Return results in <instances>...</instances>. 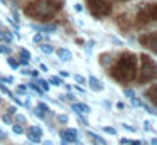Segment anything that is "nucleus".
Here are the masks:
<instances>
[{
  "instance_id": "obj_24",
  "label": "nucleus",
  "mask_w": 157,
  "mask_h": 145,
  "mask_svg": "<svg viewBox=\"0 0 157 145\" xmlns=\"http://www.w3.org/2000/svg\"><path fill=\"white\" fill-rule=\"evenodd\" d=\"M75 81H76L78 84H85V83H86V79L81 76V74H75Z\"/></svg>"
},
{
  "instance_id": "obj_9",
  "label": "nucleus",
  "mask_w": 157,
  "mask_h": 145,
  "mask_svg": "<svg viewBox=\"0 0 157 145\" xmlns=\"http://www.w3.org/2000/svg\"><path fill=\"white\" fill-rule=\"evenodd\" d=\"M88 84H90V88H91L93 91H103V81H100V79H96L95 76H90V79H88Z\"/></svg>"
},
{
  "instance_id": "obj_32",
  "label": "nucleus",
  "mask_w": 157,
  "mask_h": 145,
  "mask_svg": "<svg viewBox=\"0 0 157 145\" xmlns=\"http://www.w3.org/2000/svg\"><path fill=\"white\" fill-rule=\"evenodd\" d=\"M29 76H32V78H36V79H37L39 71H37V69H31V71H29Z\"/></svg>"
},
{
  "instance_id": "obj_14",
  "label": "nucleus",
  "mask_w": 157,
  "mask_h": 145,
  "mask_svg": "<svg viewBox=\"0 0 157 145\" xmlns=\"http://www.w3.org/2000/svg\"><path fill=\"white\" fill-rule=\"evenodd\" d=\"M29 59H31V52L25 51V49H21V63L22 64H27Z\"/></svg>"
},
{
  "instance_id": "obj_4",
  "label": "nucleus",
  "mask_w": 157,
  "mask_h": 145,
  "mask_svg": "<svg viewBox=\"0 0 157 145\" xmlns=\"http://www.w3.org/2000/svg\"><path fill=\"white\" fill-rule=\"evenodd\" d=\"M88 5H90V10H91L93 15H106L110 13L112 10V5H110L108 0H88Z\"/></svg>"
},
{
  "instance_id": "obj_31",
  "label": "nucleus",
  "mask_w": 157,
  "mask_h": 145,
  "mask_svg": "<svg viewBox=\"0 0 157 145\" xmlns=\"http://www.w3.org/2000/svg\"><path fill=\"white\" fill-rule=\"evenodd\" d=\"M42 39H44V36H42V32H39V34H36V37H34V42H41Z\"/></svg>"
},
{
  "instance_id": "obj_6",
  "label": "nucleus",
  "mask_w": 157,
  "mask_h": 145,
  "mask_svg": "<svg viewBox=\"0 0 157 145\" xmlns=\"http://www.w3.org/2000/svg\"><path fill=\"white\" fill-rule=\"evenodd\" d=\"M140 42L144 44L149 49L157 51V34H149V36H142L140 37Z\"/></svg>"
},
{
  "instance_id": "obj_3",
  "label": "nucleus",
  "mask_w": 157,
  "mask_h": 145,
  "mask_svg": "<svg viewBox=\"0 0 157 145\" xmlns=\"http://www.w3.org/2000/svg\"><path fill=\"white\" fill-rule=\"evenodd\" d=\"M140 81H145L149 78L157 76V66L152 59H149L147 56H142V69H140Z\"/></svg>"
},
{
  "instance_id": "obj_30",
  "label": "nucleus",
  "mask_w": 157,
  "mask_h": 145,
  "mask_svg": "<svg viewBox=\"0 0 157 145\" xmlns=\"http://www.w3.org/2000/svg\"><path fill=\"white\" fill-rule=\"evenodd\" d=\"M58 121H61V123H66V121H68V115H58Z\"/></svg>"
},
{
  "instance_id": "obj_45",
  "label": "nucleus",
  "mask_w": 157,
  "mask_h": 145,
  "mask_svg": "<svg viewBox=\"0 0 157 145\" xmlns=\"http://www.w3.org/2000/svg\"><path fill=\"white\" fill-rule=\"evenodd\" d=\"M44 145H54V143H52L51 140H44Z\"/></svg>"
},
{
  "instance_id": "obj_26",
  "label": "nucleus",
  "mask_w": 157,
  "mask_h": 145,
  "mask_svg": "<svg viewBox=\"0 0 157 145\" xmlns=\"http://www.w3.org/2000/svg\"><path fill=\"white\" fill-rule=\"evenodd\" d=\"M0 52H2V54H10V47L4 46V44H0Z\"/></svg>"
},
{
  "instance_id": "obj_40",
  "label": "nucleus",
  "mask_w": 157,
  "mask_h": 145,
  "mask_svg": "<svg viewBox=\"0 0 157 145\" xmlns=\"http://www.w3.org/2000/svg\"><path fill=\"white\" fill-rule=\"evenodd\" d=\"M7 111H9V115H15V108H14V106L7 108Z\"/></svg>"
},
{
  "instance_id": "obj_47",
  "label": "nucleus",
  "mask_w": 157,
  "mask_h": 145,
  "mask_svg": "<svg viewBox=\"0 0 157 145\" xmlns=\"http://www.w3.org/2000/svg\"><path fill=\"white\" fill-rule=\"evenodd\" d=\"M0 2H2V3H7V0H0Z\"/></svg>"
},
{
  "instance_id": "obj_42",
  "label": "nucleus",
  "mask_w": 157,
  "mask_h": 145,
  "mask_svg": "<svg viewBox=\"0 0 157 145\" xmlns=\"http://www.w3.org/2000/svg\"><path fill=\"white\" fill-rule=\"evenodd\" d=\"M66 98H68V100H71V101H75V100H76V98H75V94H71V93H69V94H66Z\"/></svg>"
},
{
  "instance_id": "obj_15",
  "label": "nucleus",
  "mask_w": 157,
  "mask_h": 145,
  "mask_svg": "<svg viewBox=\"0 0 157 145\" xmlns=\"http://www.w3.org/2000/svg\"><path fill=\"white\" fill-rule=\"evenodd\" d=\"M39 49H41V52H44V54H52V52H54V47H52L51 44H44V42L41 44Z\"/></svg>"
},
{
  "instance_id": "obj_33",
  "label": "nucleus",
  "mask_w": 157,
  "mask_h": 145,
  "mask_svg": "<svg viewBox=\"0 0 157 145\" xmlns=\"http://www.w3.org/2000/svg\"><path fill=\"white\" fill-rule=\"evenodd\" d=\"M110 40H112L113 44H117V46H122V40L117 39V37H110Z\"/></svg>"
},
{
  "instance_id": "obj_22",
  "label": "nucleus",
  "mask_w": 157,
  "mask_h": 145,
  "mask_svg": "<svg viewBox=\"0 0 157 145\" xmlns=\"http://www.w3.org/2000/svg\"><path fill=\"white\" fill-rule=\"evenodd\" d=\"M15 91H17V94H25L27 93V84H19Z\"/></svg>"
},
{
  "instance_id": "obj_36",
  "label": "nucleus",
  "mask_w": 157,
  "mask_h": 145,
  "mask_svg": "<svg viewBox=\"0 0 157 145\" xmlns=\"http://www.w3.org/2000/svg\"><path fill=\"white\" fill-rule=\"evenodd\" d=\"M120 143H122V145H128V143H130V138H125V137H123L122 140H120Z\"/></svg>"
},
{
  "instance_id": "obj_38",
  "label": "nucleus",
  "mask_w": 157,
  "mask_h": 145,
  "mask_svg": "<svg viewBox=\"0 0 157 145\" xmlns=\"http://www.w3.org/2000/svg\"><path fill=\"white\" fill-rule=\"evenodd\" d=\"M123 128H125V130H128V132H137L135 128H133V127H130V125H123Z\"/></svg>"
},
{
  "instance_id": "obj_34",
  "label": "nucleus",
  "mask_w": 157,
  "mask_h": 145,
  "mask_svg": "<svg viewBox=\"0 0 157 145\" xmlns=\"http://www.w3.org/2000/svg\"><path fill=\"white\" fill-rule=\"evenodd\" d=\"M2 120H4L5 123H12V118H10V115H4V116H2Z\"/></svg>"
},
{
  "instance_id": "obj_1",
  "label": "nucleus",
  "mask_w": 157,
  "mask_h": 145,
  "mask_svg": "<svg viewBox=\"0 0 157 145\" xmlns=\"http://www.w3.org/2000/svg\"><path fill=\"white\" fill-rule=\"evenodd\" d=\"M56 12V5L51 0H36V2L29 3V7L25 9L27 15H32L39 20H44L48 17H51Z\"/></svg>"
},
{
  "instance_id": "obj_17",
  "label": "nucleus",
  "mask_w": 157,
  "mask_h": 145,
  "mask_svg": "<svg viewBox=\"0 0 157 145\" xmlns=\"http://www.w3.org/2000/svg\"><path fill=\"white\" fill-rule=\"evenodd\" d=\"M48 83H49V84H54V86H61V84H63V79H61L59 76H51Z\"/></svg>"
},
{
  "instance_id": "obj_12",
  "label": "nucleus",
  "mask_w": 157,
  "mask_h": 145,
  "mask_svg": "<svg viewBox=\"0 0 157 145\" xmlns=\"http://www.w3.org/2000/svg\"><path fill=\"white\" fill-rule=\"evenodd\" d=\"M147 98H150V101H152L154 105H157V86L150 88V90H147Z\"/></svg>"
},
{
  "instance_id": "obj_46",
  "label": "nucleus",
  "mask_w": 157,
  "mask_h": 145,
  "mask_svg": "<svg viewBox=\"0 0 157 145\" xmlns=\"http://www.w3.org/2000/svg\"><path fill=\"white\" fill-rule=\"evenodd\" d=\"M150 143H152V145H157V138H152V140H150Z\"/></svg>"
},
{
  "instance_id": "obj_19",
  "label": "nucleus",
  "mask_w": 157,
  "mask_h": 145,
  "mask_svg": "<svg viewBox=\"0 0 157 145\" xmlns=\"http://www.w3.org/2000/svg\"><path fill=\"white\" fill-rule=\"evenodd\" d=\"M27 138L32 142V143H41V137H37V135H34V133H29L27 132Z\"/></svg>"
},
{
  "instance_id": "obj_7",
  "label": "nucleus",
  "mask_w": 157,
  "mask_h": 145,
  "mask_svg": "<svg viewBox=\"0 0 157 145\" xmlns=\"http://www.w3.org/2000/svg\"><path fill=\"white\" fill-rule=\"evenodd\" d=\"M56 54H58V57L63 63H69V61L73 59V52L69 49H66V47H59V49L56 51Z\"/></svg>"
},
{
  "instance_id": "obj_35",
  "label": "nucleus",
  "mask_w": 157,
  "mask_h": 145,
  "mask_svg": "<svg viewBox=\"0 0 157 145\" xmlns=\"http://www.w3.org/2000/svg\"><path fill=\"white\" fill-rule=\"evenodd\" d=\"M75 10L76 12H83V5L81 3H75Z\"/></svg>"
},
{
  "instance_id": "obj_5",
  "label": "nucleus",
  "mask_w": 157,
  "mask_h": 145,
  "mask_svg": "<svg viewBox=\"0 0 157 145\" xmlns=\"http://www.w3.org/2000/svg\"><path fill=\"white\" fill-rule=\"evenodd\" d=\"M59 137H61L63 142H68V143H76V142H79L78 138V132L75 130V128H68V130H63L61 133H59Z\"/></svg>"
},
{
  "instance_id": "obj_23",
  "label": "nucleus",
  "mask_w": 157,
  "mask_h": 145,
  "mask_svg": "<svg viewBox=\"0 0 157 145\" xmlns=\"http://www.w3.org/2000/svg\"><path fill=\"white\" fill-rule=\"evenodd\" d=\"M7 63H9V66H10L12 69H17V67H19V63H15V61H14V57H9V59H7Z\"/></svg>"
},
{
  "instance_id": "obj_29",
  "label": "nucleus",
  "mask_w": 157,
  "mask_h": 145,
  "mask_svg": "<svg viewBox=\"0 0 157 145\" xmlns=\"http://www.w3.org/2000/svg\"><path fill=\"white\" fill-rule=\"evenodd\" d=\"M15 121H17V123H25V116H22V115L15 113Z\"/></svg>"
},
{
  "instance_id": "obj_10",
  "label": "nucleus",
  "mask_w": 157,
  "mask_h": 145,
  "mask_svg": "<svg viewBox=\"0 0 157 145\" xmlns=\"http://www.w3.org/2000/svg\"><path fill=\"white\" fill-rule=\"evenodd\" d=\"M0 40H4L5 44H10L12 42V34L9 32L7 29H4L2 25H0Z\"/></svg>"
},
{
  "instance_id": "obj_20",
  "label": "nucleus",
  "mask_w": 157,
  "mask_h": 145,
  "mask_svg": "<svg viewBox=\"0 0 157 145\" xmlns=\"http://www.w3.org/2000/svg\"><path fill=\"white\" fill-rule=\"evenodd\" d=\"M27 88H31V90H34L36 93H39V94H42V93H44V91H42L41 88L37 86V83H29V84H27Z\"/></svg>"
},
{
  "instance_id": "obj_27",
  "label": "nucleus",
  "mask_w": 157,
  "mask_h": 145,
  "mask_svg": "<svg viewBox=\"0 0 157 145\" xmlns=\"http://www.w3.org/2000/svg\"><path fill=\"white\" fill-rule=\"evenodd\" d=\"M37 108H39L41 111H44V113H49V106H48L46 103H39V105H37Z\"/></svg>"
},
{
  "instance_id": "obj_39",
  "label": "nucleus",
  "mask_w": 157,
  "mask_h": 145,
  "mask_svg": "<svg viewBox=\"0 0 157 145\" xmlns=\"http://www.w3.org/2000/svg\"><path fill=\"white\" fill-rule=\"evenodd\" d=\"M39 67H41V71H44V73H48V66H46V64H39Z\"/></svg>"
},
{
  "instance_id": "obj_28",
  "label": "nucleus",
  "mask_w": 157,
  "mask_h": 145,
  "mask_svg": "<svg viewBox=\"0 0 157 145\" xmlns=\"http://www.w3.org/2000/svg\"><path fill=\"white\" fill-rule=\"evenodd\" d=\"M34 113H36V116H37V118H41V120H44V116H46V113H44V111H41L39 108H36V110H34Z\"/></svg>"
},
{
  "instance_id": "obj_2",
  "label": "nucleus",
  "mask_w": 157,
  "mask_h": 145,
  "mask_svg": "<svg viewBox=\"0 0 157 145\" xmlns=\"http://www.w3.org/2000/svg\"><path fill=\"white\" fill-rule=\"evenodd\" d=\"M133 73H135V59H133L132 54H127V56H122L117 69L113 71V74H118L120 81H128L133 78Z\"/></svg>"
},
{
  "instance_id": "obj_37",
  "label": "nucleus",
  "mask_w": 157,
  "mask_h": 145,
  "mask_svg": "<svg viewBox=\"0 0 157 145\" xmlns=\"http://www.w3.org/2000/svg\"><path fill=\"white\" fill-rule=\"evenodd\" d=\"M59 74H61V78H68L69 76V73H68V71H64V69L59 71Z\"/></svg>"
},
{
  "instance_id": "obj_44",
  "label": "nucleus",
  "mask_w": 157,
  "mask_h": 145,
  "mask_svg": "<svg viewBox=\"0 0 157 145\" xmlns=\"http://www.w3.org/2000/svg\"><path fill=\"white\" fill-rule=\"evenodd\" d=\"M123 106H125L123 103H118V105H117V108H118V110H123Z\"/></svg>"
},
{
  "instance_id": "obj_8",
  "label": "nucleus",
  "mask_w": 157,
  "mask_h": 145,
  "mask_svg": "<svg viewBox=\"0 0 157 145\" xmlns=\"http://www.w3.org/2000/svg\"><path fill=\"white\" fill-rule=\"evenodd\" d=\"M71 110L75 111V113H78V115H88V113H91V108L88 106V105H85V103H73L71 105Z\"/></svg>"
},
{
  "instance_id": "obj_25",
  "label": "nucleus",
  "mask_w": 157,
  "mask_h": 145,
  "mask_svg": "<svg viewBox=\"0 0 157 145\" xmlns=\"http://www.w3.org/2000/svg\"><path fill=\"white\" fill-rule=\"evenodd\" d=\"M101 130L106 132V133H110V135H117V130H115V128H112V127H101Z\"/></svg>"
},
{
  "instance_id": "obj_13",
  "label": "nucleus",
  "mask_w": 157,
  "mask_h": 145,
  "mask_svg": "<svg viewBox=\"0 0 157 145\" xmlns=\"http://www.w3.org/2000/svg\"><path fill=\"white\" fill-rule=\"evenodd\" d=\"M147 15H149V19L157 20V5H149V9H147Z\"/></svg>"
},
{
  "instance_id": "obj_43",
  "label": "nucleus",
  "mask_w": 157,
  "mask_h": 145,
  "mask_svg": "<svg viewBox=\"0 0 157 145\" xmlns=\"http://www.w3.org/2000/svg\"><path fill=\"white\" fill-rule=\"evenodd\" d=\"M5 137H7V133L4 130H0V138H5Z\"/></svg>"
},
{
  "instance_id": "obj_21",
  "label": "nucleus",
  "mask_w": 157,
  "mask_h": 145,
  "mask_svg": "<svg viewBox=\"0 0 157 145\" xmlns=\"http://www.w3.org/2000/svg\"><path fill=\"white\" fill-rule=\"evenodd\" d=\"M12 132H14L15 135H22V133H24V128H22L21 125H17V123H15L14 127H12Z\"/></svg>"
},
{
  "instance_id": "obj_48",
  "label": "nucleus",
  "mask_w": 157,
  "mask_h": 145,
  "mask_svg": "<svg viewBox=\"0 0 157 145\" xmlns=\"http://www.w3.org/2000/svg\"><path fill=\"white\" fill-rule=\"evenodd\" d=\"M0 105H2V98H0Z\"/></svg>"
},
{
  "instance_id": "obj_18",
  "label": "nucleus",
  "mask_w": 157,
  "mask_h": 145,
  "mask_svg": "<svg viewBox=\"0 0 157 145\" xmlns=\"http://www.w3.org/2000/svg\"><path fill=\"white\" fill-rule=\"evenodd\" d=\"M37 84L41 86V90L44 91V93H48V91H49V83H48V81H44V79H37Z\"/></svg>"
},
{
  "instance_id": "obj_16",
  "label": "nucleus",
  "mask_w": 157,
  "mask_h": 145,
  "mask_svg": "<svg viewBox=\"0 0 157 145\" xmlns=\"http://www.w3.org/2000/svg\"><path fill=\"white\" fill-rule=\"evenodd\" d=\"M27 132H29V133H34V135H37V137H41V135H42V130L37 127V125H31Z\"/></svg>"
},
{
  "instance_id": "obj_41",
  "label": "nucleus",
  "mask_w": 157,
  "mask_h": 145,
  "mask_svg": "<svg viewBox=\"0 0 157 145\" xmlns=\"http://www.w3.org/2000/svg\"><path fill=\"white\" fill-rule=\"evenodd\" d=\"M73 88H75L76 91H79L81 94H85V90H83V88H79V86H73Z\"/></svg>"
},
{
  "instance_id": "obj_11",
  "label": "nucleus",
  "mask_w": 157,
  "mask_h": 145,
  "mask_svg": "<svg viewBox=\"0 0 157 145\" xmlns=\"http://www.w3.org/2000/svg\"><path fill=\"white\" fill-rule=\"evenodd\" d=\"M32 29H36V30H39V32H54L56 30V25H31Z\"/></svg>"
}]
</instances>
